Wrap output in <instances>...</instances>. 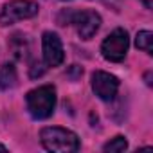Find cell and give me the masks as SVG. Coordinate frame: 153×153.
Listing matches in <instances>:
<instances>
[{"instance_id": "6", "label": "cell", "mask_w": 153, "mask_h": 153, "mask_svg": "<svg viewBox=\"0 0 153 153\" xmlns=\"http://www.w3.org/2000/svg\"><path fill=\"white\" fill-rule=\"evenodd\" d=\"M119 79L114 74L105 70H96L92 74V90L101 101H112L119 90Z\"/></svg>"}, {"instance_id": "10", "label": "cell", "mask_w": 153, "mask_h": 153, "mask_svg": "<svg viewBox=\"0 0 153 153\" xmlns=\"http://www.w3.org/2000/svg\"><path fill=\"white\" fill-rule=\"evenodd\" d=\"M151 42H153V34H151V31H139V33H137V38H135V45H137V49L144 51L146 54H153Z\"/></svg>"}, {"instance_id": "7", "label": "cell", "mask_w": 153, "mask_h": 153, "mask_svg": "<svg viewBox=\"0 0 153 153\" xmlns=\"http://www.w3.org/2000/svg\"><path fill=\"white\" fill-rule=\"evenodd\" d=\"M42 49H43V59L49 67H59L65 59V51L59 36L52 31H45L42 36Z\"/></svg>"}, {"instance_id": "3", "label": "cell", "mask_w": 153, "mask_h": 153, "mask_svg": "<svg viewBox=\"0 0 153 153\" xmlns=\"http://www.w3.org/2000/svg\"><path fill=\"white\" fill-rule=\"evenodd\" d=\"M27 110L33 119H49L56 106V88L52 85H42L25 96Z\"/></svg>"}, {"instance_id": "9", "label": "cell", "mask_w": 153, "mask_h": 153, "mask_svg": "<svg viewBox=\"0 0 153 153\" xmlns=\"http://www.w3.org/2000/svg\"><path fill=\"white\" fill-rule=\"evenodd\" d=\"M18 81V74L13 63H4L0 67V90H9L16 87Z\"/></svg>"}, {"instance_id": "8", "label": "cell", "mask_w": 153, "mask_h": 153, "mask_svg": "<svg viewBox=\"0 0 153 153\" xmlns=\"http://www.w3.org/2000/svg\"><path fill=\"white\" fill-rule=\"evenodd\" d=\"M9 49H11V52L15 54L16 59H25L27 54H29V40H27V36L22 34V33H15L9 38Z\"/></svg>"}, {"instance_id": "2", "label": "cell", "mask_w": 153, "mask_h": 153, "mask_svg": "<svg viewBox=\"0 0 153 153\" xmlns=\"http://www.w3.org/2000/svg\"><path fill=\"white\" fill-rule=\"evenodd\" d=\"M40 139L45 149L56 153H72L79 149V137L74 131L59 126H47L40 131Z\"/></svg>"}, {"instance_id": "11", "label": "cell", "mask_w": 153, "mask_h": 153, "mask_svg": "<svg viewBox=\"0 0 153 153\" xmlns=\"http://www.w3.org/2000/svg\"><path fill=\"white\" fill-rule=\"evenodd\" d=\"M128 148V140H126V137H123V135H117V137H114L110 142H106L105 146H103V151H106V153H117V151H124Z\"/></svg>"}, {"instance_id": "12", "label": "cell", "mask_w": 153, "mask_h": 153, "mask_svg": "<svg viewBox=\"0 0 153 153\" xmlns=\"http://www.w3.org/2000/svg\"><path fill=\"white\" fill-rule=\"evenodd\" d=\"M43 72H45V67H43L40 61H34V63L31 65V70H29L31 78H40V76H43Z\"/></svg>"}, {"instance_id": "13", "label": "cell", "mask_w": 153, "mask_h": 153, "mask_svg": "<svg viewBox=\"0 0 153 153\" xmlns=\"http://www.w3.org/2000/svg\"><path fill=\"white\" fill-rule=\"evenodd\" d=\"M142 2H144V6H146L148 9H151V7H153V4H151V0H142Z\"/></svg>"}, {"instance_id": "1", "label": "cell", "mask_w": 153, "mask_h": 153, "mask_svg": "<svg viewBox=\"0 0 153 153\" xmlns=\"http://www.w3.org/2000/svg\"><path fill=\"white\" fill-rule=\"evenodd\" d=\"M59 25H74L81 40H90L101 27V16L96 11H61L58 16Z\"/></svg>"}, {"instance_id": "5", "label": "cell", "mask_w": 153, "mask_h": 153, "mask_svg": "<svg viewBox=\"0 0 153 153\" xmlns=\"http://www.w3.org/2000/svg\"><path fill=\"white\" fill-rule=\"evenodd\" d=\"M38 4L33 0H13L0 11V25H11L20 20H27L38 15Z\"/></svg>"}, {"instance_id": "14", "label": "cell", "mask_w": 153, "mask_h": 153, "mask_svg": "<svg viewBox=\"0 0 153 153\" xmlns=\"http://www.w3.org/2000/svg\"><path fill=\"white\" fill-rule=\"evenodd\" d=\"M0 151H7V148H6L4 144H0Z\"/></svg>"}, {"instance_id": "4", "label": "cell", "mask_w": 153, "mask_h": 153, "mask_svg": "<svg viewBox=\"0 0 153 153\" xmlns=\"http://www.w3.org/2000/svg\"><path fill=\"white\" fill-rule=\"evenodd\" d=\"M128 47H130V38H128V33L124 29H114L103 42L101 45V52H103V58L108 59V61H114V63H121L124 58H126V52H128Z\"/></svg>"}]
</instances>
